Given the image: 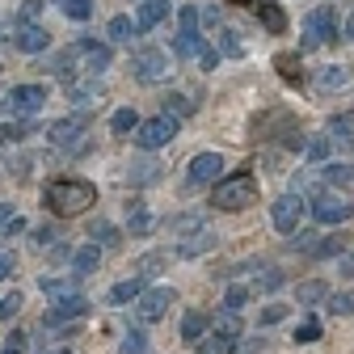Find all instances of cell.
Masks as SVG:
<instances>
[{
    "instance_id": "24",
    "label": "cell",
    "mask_w": 354,
    "mask_h": 354,
    "mask_svg": "<svg viewBox=\"0 0 354 354\" xmlns=\"http://www.w3.org/2000/svg\"><path fill=\"white\" fill-rule=\"evenodd\" d=\"M329 295V287L321 283V279H313V283H299V291H295V299L304 304V308H313V304H321Z\"/></svg>"
},
{
    "instance_id": "1",
    "label": "cell",
    "mask_w": 354,
    "mask_h": 354,
    "mask_svg": "<svg viewBox=\"0 0 354 354\" xmlns=\"http://www.w3.org/2000/svg\"><path fill=\"white\" fill-rule=\"evenodd\" d=\"M42 203L55 215H80L97 203V190H93V182H80V177H59V182L42 190Z\"/></svg>"
},
{
    "instance_id": "15",
    "label": "cell",
    "mask_w": 354,
    "mask_h": 354,
    "mask_svg": "<svg viewBox=\"0 0 354 354\" xmlns=\"http://www.w3.org/2000/svg\"><path fill=\"white\" fill-rule=\"evenodd\" d=\"M97 261H102V249H97V245H84V249H76V253H72V274H76V279L93 274V270H97Z\"/></svg>"
},
{
    "instance_id": "54",
    "label": "cell",
    "mask_w": 354,
    "mask_h": 354,
    "mask_svg": "<svg viewBox=\"0 0 354 354\" xmlns=\"http://www.w3.org/2000/svg\"><path fill=\"white\" fill-rule=\"evenodd\" d=\"M346 34H350V38H354V13H350V26H346Z\"/></svg>"
},
{
    "instance_id": "34",
    "label": "cell",
    "mask_w": 354,
    "mask_h": 354,
    "mask_svg": "<svg viewBox=\"0 0 354 354\" xmlns=\"http://www.w3.org/2000/svg\"><path fill=\"white\" fill-rule=\"evenodd\" d=\"M26 136H30V118L17 122V127H0V144H17V140H26Z\"/></svg>"
},
{
    "instance_id": "8",
    "label": "cell",
    "mask_w": 354,
    "mask_h": 354,
    "mask_svg": "<svg viewBox=\"0 0 354 354\" xmlns=\"http://www.w3.org/2000/svg\"><path fill=\"white\" fill-rule=\"evenodd\" d=\"M173 304H177V291H173V287H148V291L136 299V317H140V321H160Z\"/></svg>"
},
{
    "instance_id": "51",
    "label": "cell",
    "mask_w": 354,
    "mask_h": 354,
    "mask_svg": "<svg viewBox=\"0 0 354 354\" xmlns=\"http://www.w3.org/2000/svg\"><path fill=\"white\" fill-rule=\"evenodd\" d=\"M131 177H136V182H152L156 169H152V165H140V169H131Z\"/></svg>"
},
{
    "instance_id": "12",
    "label": "cell",
    "mask_w": 354,
    "mask_h": 354,
    "mask_svg": "<svg viewBox=\"0 0 354 354\" xmlns=\"http://www.w3.org/2000/svg\"><path fill=\"white\" fill-rule=\"evenodd\" d=\"M219 169H224V156H219V152H198V156L190 160V177H186V186H203V182H211Z\"/></svg>"
},
{
    "instance_id": "52",
    "label": "cell",
    "mask_w": 354,
    "mask_h": 354,
    "mask_svg": "<svg viewBox=\"0 0 354 354\" xmlns=\"http://www.w3.org/2000/svg\"><path fill=\"white\" fill-rule=\"evenodd\" d=\"M21 232H26V219H17V215H13V224H9V232H5V236H21Z\"/></svg>"
},
{
    "instance_id": "14",
    "label": "cell",
    "mask_w": 354,
    "mask_h": 354,
    "mask_svg": "<svg viewBox=\"0 0 354 354\" xmlns=\"http://www.w3.org/2000/svg\"><path fill=\"white\" fill-rule=\"evenodd\" d=\"M47 42H51V34L42 30V26H21L13 34V47L26 51V55H42V51H47Z\"/></svg>"
},
{
    "instance_id": "7",
    "label": "cell",
    "mask_w": 354,
    "mask_h": 354,
    "mask_svg": "<svg viewBox=\"0 0 354 354\" xmlns=\"http://www.w3.org/2000/svg\"><path fill=\"white\" fill-rule=\"evenodd\" d=\"M131 72H136L144 84H156V80H169V76H173V68H169L165 51H156V47H148V51H136V55H131Z\"/></svg>"
},
{
    "instance_id": "18",
    "label": "cell",
    "mask_w": 354,
    "mask_h": 354,
    "mask_svg": "<svg viewBox=\"0 0 354 354\" xmlns=\"http://www.w3.org/2000/svg\"><path fill=\"white\" fill-rule=\"evenodd\" d=\"M165 13H169L165 0H144V5H140V17H136V26H140V30H152V26H160V21H165Z\"/></svg>"
},
{
    "instance_id": "40",
    "label": "cell",
    "mask_w": 354,
    "mask_h": 354,
    "mask_svg": "<svg viewBox=\"0 0 354 354\" xmlns=\"http://www.w3.org/2000/svg\"><path fill=\"white\" fill-rule=\"evenodd\" d=\"M317 337H321V321H313V317L295 329V342H317Z\"/></svg>"
},
{
    "instance_id": "26",
    "label": "cell",
    "mask_w": 354,
    "mask_h": 354,
    "mask_svg": "<svg viewBox=\"0 0 354 354\" xmlns=\"http://www.w3.org/2000/svg\"><path fill=\"white\" fill-rule=\"evenodd\" d=\"M118 354H148V337H144L140 329H127V337H122Z\"/></svg>"
},
{
    "instance_id": "6",
    "label": "cell",
    "mask_w": 354,
    "mask_h": 354,
    "mask_svg": "<svg viewBox=\"0 0 354 354\" xmlns=\"http://www.w3.org/2000/svg\"><path fill=\"white\" fill-rule=\"evenodd\" d=\"M350 215H354L350 198H342L333 190H317V198H313V219H317V224H346Z\"/></svg>"
},
{
    "instance_id": "2",
    "label": "cell",
    "mask_w": 354,
    "mask_h": 354,
    "mask_svg": "<svg viewBox=\"0 0 354 354\" xmlns=\"http://www.w3.org/2000/svg\"><path fill=\"white\" fill-rule=\"evenodd\" d=\"M257 203V177L253 173H232L211 190V207L219 211H245Z\"/></svg>"
},
{
    "instance_id": "10",
    "label": "cell",
    "mask_w": 354,
    "mask_h": 354,
    "mask_svg": "<svg viewBox=\"0 0 354 354\" xmlns=\"http://www.w3.org/2000/svg\"><path fill=\"white\" fill-rule=\"evenodd\" d=\"M299 215H304V198H299V194H283V198H274V207H270V219H274L279 232H295V228H299Z\"/></svg>"
},
{
    "instance_id": "55",
    "label": "cell",
    "mask_w": 354,
    "mask_h": 354,
    "mask_svg": "<svg viewBox=\"0 0 354 354\" xmlns=\"http://www.w3.org/2000/svg\"><path fill=\"white\" fill-rule=\"evenodd\" d=\"M236 5H257V0H236Z\"/></svg>"
},
{
    "instance_id": "38",
    "label": "cell",
    "mask_w": 354,
    "mask_h": 354,
    "mask_svg": "<svg viewBox=\"0 0 354 354\" xmlns=\"http://www.w3.org/2000/svg\"><path fill=\"white\" fill-rule=\"evenodd\" d=\"M148 228H152V215L136 203V207H131V232H148Z\"/></svg>"
},
{
    "instance_id": "30",
    "label": "cell",
    "mask_w": 354,
    "mask_h": 354,
    "mask_svg": "<svg viewBox=\"0 0 354 354\" xmlns=\"http://www.w3.org/2000/svg\"><path fill=\"white\" fill-rule=\"evenodd\" d=\"M321 173H325V182H333V186L354 182V169H350V165H329V169H321Z\"/></svg>"
},
{
    "instance_id": "27",
    "label": "cell",
    "mask_w": 354,
    "mask_h": 354,
    "mask_svg": "<svg viewBox=\"0 0 354 354\" xmlns=\"http://www.w3.org/2000/svg\"><path fill=\"white\" fill-rule=\"evenodd\" d=\"M64 17L88 21V17H93V0H64Z\"/></svg>"
},
{
    "instance_id": "25",
    "label": "cell",
    "mask_w": 354,
    "mask_h": 354,
    "mask_svg": "<svg viewBox=\"0 0 354 354\" xmlns=\"http://www.w3.org/2000/svg\"><path fill=\"white\" fill-rule=\"evenodd\" d=\"M110 131H114V136H131V131H140V118H136V110H131V106H122V110L110 118Z\"/></svg>"
},
{
    "instance_id": "5",
    "label": "cell",
    "mask_w": 354,
    "mask_h": 354,
    "mask_svg": "<svg viewBox=\"0 0 354 354\" xmlns=\"http://www.w3.org/2000/svg\"><path fill=\"white\" fill-rule=\"evenodd\" d=\"M329 38H337V13L333 9H313L308 21H304V51L325 47Z\"/></svg>"
},
{
    "instance_id": "50",
    "label": "cell",
    "mask_w": 354,
    "mask_h": 354,
    "mask_svg": "<svg viewBox=\"0 0 354 354\" xmlns=\"http://www.w3.org/2000/svg\"><path fill=\"white\" fill-rule=\"evenodd\" d=\"M21 346H26V337H21V333H13V337L5 342V350H0V354H21Z\"/></svg>"
},
{
    "instance_id": "28",
    "label": "cell",
    "mask_w": 354,
    "mask_h": 354,
    "mask_svg": "<svg viewBox=\"0 0 354 354\" xmlns=\"http://www.w3.org/2000/svg\"><path fill=\"white\" fill-rule=\"evenodd\" d=\"M232 350H236V337H224V333L203 342V354H232Z\"/></svg>"
},
{
    "instance_id": "17",
    "label": "cell",
    "mask_w": 354,
    "mask_h": 354,
    "mask_svg": "<svg viewBox=\"0 0 354 354\" xmlns=\"http://www.w3.org/2000/svg\"><path fill=\"white\" fill-rule=\"evenodd\" d=\"M253 9H257V21L270 30V34H283V30H287V17H283V9H279V5H270V0H257Z\"/></svg>"
},
{
    "instance_id": "41",
    "label": "cell",
    "mask_w": 354,
    "mask_h": 354,
    "mask_svg": "<svg viewBox=\"0 0 354 354\" xmlns=\"http://www.w3.org/2000/svg\"><path fill=\"white\" fill-rule=\"evenodd\" d=\"M42 291H47L51 299H59V295H72L76 287L72 283H59V279H42Z\"/></svg>"
},
{
    "instance_id": "21",
    "label": "cell",
    "mask_w": 354,
    "mask_h": 354,
    "mask_svg": "<svg viewBox=\"0 0 354 354\" xmlns=\"http://www.w3.org/2000/svg\"><path fill=\"white\" fill-rule=\"evenodd\" d=\"M329 136H333V144H354V110L350 114H337V118H329Z\"/></svg>"
},
{
    "instance_id": "43",
    "label": "cell",
    "mask_w": 354,
    "mask_h": 354,
    "mask_svg": "<svg viewBox=\"0 0 354 354\" xmlns=\"http://www.w3.org/2000/svg\"><path fill=\"white\" fill-rule=\"evenodd\" d=\"M241 34H232V30H224L219 34V42H224V55H241V42H236Z\"/></svg>"
},
{
    "instance_id": "31",
    "label": "cell",
    "mask_w": 354,
    "mask_h": 354,
    "mask_svg": "<svg viewBox=\"0 0 354 354\" xmlns=\"http://www.w3.org/2000/svg\"><path fill=\"white\" fill-rule=\"evenodd\" d=\"M350 80V68H325L321 72V88H342Z\"/></svg>"
},
{
    "instance_id": "44",
    "label": "cell",
    "mask_w": 354,
    "mask_h": 354,
    "mask_svg": "<svg viewBox=\"0 0 354 354\" xmlns=\"http://www.w3.org/2000/svg\"><path fill=\"white\" fill-rule=\"evenodd\" d=\"M198 21H203V13H198L194 5H186V9H182V30H198Z\"/></svg>"
},
{
    "instance_id": "33",
    "label": "cell",
    "mask_w": 354,
    "mask_h": 354,
    "mask_svg": "<svg viewBox=\"0 0 354 354\" xmlns=\"http://www.w3.org/2000/svg\"><path fill=\"white\" fill-rule=\"evenodd\" d=\"M346 249V236H325L317 249H313V257H333V253H342Z\"/></svg>"
},
{
    "instance_id": "53",
    "label": "cell",
    "mask_w": 354,
    "mask_h": 354,
    "mask_svg": "<svg viewBox=\"0 0 354 354\" xmlns=\"http://www.w3.org/2000/svg\"><path fill=\"white\" fill-rule=\"evenodd\" d=\"M38 13V0H26V5H21V21H30Z\"/></svg>"
},
{
    "instance_id": "47",
    "label": "cell",
    "mask_w": 354,
    "mask_h": 354,
    "mask_svg": "<svg viewBox=\"0 0 354 354\" xmlns=\"http://www.w3.org/2000/svg\"><path fill=\"white\" fill-rule=\"evenodd\" d=\"M9 224H13V207H9V203H0V241H5Z\"/></svg>"
},
{
    "instance_id": "13",
    "label": "cell",
    "mask_w": 354,
    "mask_h": 354,
    "mask_svg": "<svg viewBox=\"0 0 354 354\" xmlns=\"http://www.w3.org/2000/svg\"><path fill=\"white\" fill-rule=\"evenodd\" d=\"M88 131V110H80V114H68V118H59L55 127H51V140L64 148V144H72V140H80Z\"/></svg>"
},
{
    "instance_id": "37",
    "label": "cell",
    "mask_w": 354,
    "mask_h": 354,
    "mask_svg": "<svg viewBox=\"0 0 354 354\" xmlns=\"http://www.w3.org/2000/svg\"><path fill=\"white\" fill-rule=\"evenodd\" d=\"M93 241H102L106 249H114V245H118V232L106 224V219H97V224H93Z\"/></svg>"
},
{
    "instance_id": "3",
    "label": "cell",
    "mask_w": 354,
    "mask_h": 354,
    "mask_svg": "<svg viewBox=\"0 0 354 354\" xmlns=\"http://www.w3.org/2000/svg\"><path fill=\"white\" fill-rule=\"evenodd\" d=\"M47 102V88L42 84H17L0 97V114H13V118H34Z\"/></svg>"
},
{
    "instance_id": "23",
    "label": "cell",
    "mask_w": 354,
    "mask_h": 354,
    "mask_svg": "<svg viewBox=\"0 0 354 354\" xmlns=\"http://www.w3.org/2000/svg\"><path fill=\"white\" fill-rule=\"evenodd\" d=\"M84 64H88L84 72H93V76H97V72H106V68H110V47H97V42H84Z\"/></svg>"
},
{
    "instance_id": "45",
    "label": "cell",
    "mask_w": 354,
    "mask_h": 354,
    "mask_svg": "<svg viewBox=\"0 0 354 354\" xmlns=\"http://www.w3.org/2000/svg\"><path fill=\"white\" fill-rule=\"evenodd\" d=\"M165 266V253H148V257H140V270L148 274V270H160Z\"/></svg>"
},
{
    "instance_id": "16",
    "label": "cell",
    "mask_w": 354,
    "mask_h": 354,
    "mask_svg": "<svg viewBox=\"0 0 354 354\" xmlns=\"http://www.w3.org/2000/svg\"><path fill=\"white\" fill-rule=\"evenodd\" d=\"M207 325H211L207 313H186V317H182V342H186V346H198L203 333H207Z\"/></svg>"
},
{
    "instance_id": "48",
    "label": "cell",
    "mask_w": 354,
    "mask_h": 354,
    "mask_svg": "<svg viewBox=\"0 0 354 354\" xmlns=\"http://www.w3.org/2000/svg\"><path fill=\"white\" fill-rule=\"evenodd\" d=\"M308 156H313V160L329 156V140H313V144H308Z\"/></svg>"
},
{
    "instance_id": "29",
    "label": "cell",
    "mask_w": 354,
    "mask_h": 354,
    "mask_svg": "<svg viewBox=\"0 0 354 354\" xmlns=\"http://www.w3.org/2000/svg\"><path fill=\"white\" fill-rule=\"evenodd\" d=\"M140 26H131V17H114L110 26H106V34L114 38V42H122V38H131V34H136Z\"/></svg>"
},
{
    "instance_id": "36",
    "label": "cell",
    "mask_w": 354,
    "mask_h": 354,
    "mask_svg": "<svg viewBox=\"0 0 354 354\" xmlns=\"http://www.w3.org/2000/svg\"><path fill=\"white\" fill-rule=\"evenodd\" d=\"M245 299H249V291H245V287H228V295H224V313H241Z\"/></svg>"
},
{
    "instance_id": "32",
    "label": "cell",
    "mask_w": 354,
    "mask_h": 354,
    "mask_svg": "<svg viewBox=\"0 0 354 354\" xmlns=\"http://www.w3.org/2000/svg\"><path fill=\"white\" fill-rule=\"evenodd\" d=\"M165 110H169L173 118H186V114H194V106H190V97H182V93H173V97L165 102Z\"/></svg>"
},
{
    "instance_id": "4",
    "label": "cell",
    "mask_w": 354,
    "mask_h": 354,
    "mask_svg": "<svg viewBox=\"0 0 354 354\" xmlns=\"http://www.w3.org/2000/svg\"><path fill=\"white\" fill-rule=\"evenodd\" d=\"M173 136H177V118H173L169 110H160L156 118L140 122V131H136V144H140L144 152H156V148H165Z\"/></svg>"
},
{
    "instance_id": "9",
    "label": "cell",
    "mask_w": 354,
    "mask_h": 354,
    "mask_svg": "<svg viewBox=\"0 0 354 354\" xmlns=\"http://www.w3.org/2000/svg\"><path fill=\"white\" fill-rule=\"evenodd\" d=\"M173 47H177V55H186V59H198V64H203L207 72H211V68L219 64V55H215V51L207 47V42H203V38H198L194 30H182V34L173 38Z\"/></svg>"
},
{
    "instance_id": "20",
    "label": "cell",
    "mask_w": 354,
    "mask_h": 354,
    "mask_svg": "<svg viewBox=\"0 0 354 354\" xmlns=\"http://www.w3.org/2000/svg\"><path fill=\"white\" fill-rule=\"evenodd\" d=\"M274 68L283 72V80H287V84H304V64H299V55L283 51V55H274Z\"/></svg>"
},
{
    "instance_id": "35",
    "label": "cell",
    "mask_w": 354,
    "mask_h": 354,
    "mask_svg": "<svg viewBox=\"0 0 354 354\" xmlns=\"http://www.w3.org/2000/svg\"><path fill=\"white\" fill-rule=\"evenodd\" d=\"M329 308H333L337 317H354V291H342V295H333V299H329Z\"/></svg>"
},
{
    "instance_id": "22",
    "label": "cell",
    "mask_w": 354,
    "mask_h": 354,
    "mask_svg": "<svg viewBox=\"0 0 354 354\" xmlns=\"http://www.w3.org/2000/svg\"><path fill=\"white\" fill-rule=\"evenodd\" d=\"M148 287H144V274H136V279H127V283H118L114 291H110V304H131V299H140Z\"/></svg>"
},
{
    "instance_id": "49",
    "label": "cell",
    "mask_w": 354,
    "mask_h": 354,
    "mask_svg": "<svg viewBox=\"0 0 354 354\" xmlns=\"http://www.w3.org/2000/svg\"><path fill=\"white\" fill-rule=\"evenodd\" d=\"M13 266H17V261H13V253H0V283L13 274Z\"/></svg>"
},
{
    "instance_id": "11",
    "label": "cell",
    "mask_w": 354,
    "mask_h": 354,
    "mask_svg": "<svg viewBox=\"0 0 354 354\" xmlns=\"http://www.w3.org/2000/svg\"><path fill=\"white\" fill-rule=\"evenodd\" d=\"M88 313V299L80 295V291H72V295H59V299H51V325H64V321H80Z\"/></svg>"
},
{
    "instance_id": "39",
    "label": "cell",
    "mask_w": 354,
    "mask_h": 354,
    "mask_svg": "<svg viewBox=\"0 0 354 354\" xmlns=\"http://www.w3.org/2000/svg\"><path fill=\"white\" fill-rule=\"evenodd\" d=\"M21 313V295L13 291V295H5V299H0V321H13Z\"/></svg>"
},
{
    "instance_id": "42",
    "label": "cell",
    "mask_w": 354,
    "mask_h": 354,
    "mask_svg": "<svg viewBox=\"0 0 354 354\" xmlns=\"http://www.w3.org/2000/svg\"><path fill=\"white\" fill-rule=\"evenodd\" d=\"M279 287H283V274H279V270H270V274L257 279V291H279Z\"/></svg>"
},
{
    "instance_id": "19",
    "label": "cell",
    "mask_w": 354,
    "mask_h": 354,
    "mask_svg": "<svg viewBox=\"0 0 354 354\" xmlns=\"http://www.w3.org/2000/svg\"><path fill=\"white\" fill-rule=\"evenodd\" d=\"M211 249H215V232L198 228L190 241H182V249H177V253H182V257H198V253H211Z\"/></svg>"
},
{
    "instance_id": "46",
    "label": "cell",
    "mask_w": 354,
    "mask_h": 354,
    "mask_svg": "<svg viewBox=\"0 0 354 354\" xmlns=\"http://www.w3.org/2000/svg\"><path fill=\"white\" fill-rule=\"evenodd\" d=\"M283 313H287V308H279V304L261 308V325H274V321H283Z\"/></svg>"
}]
</instances>
